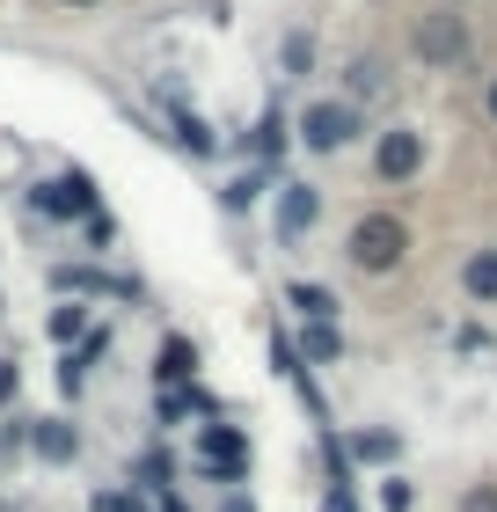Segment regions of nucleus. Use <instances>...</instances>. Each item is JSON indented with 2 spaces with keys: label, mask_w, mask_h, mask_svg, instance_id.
Returning a JSON list of instances; mask_svg holds the SVG:
<instances>
[{
  "label": "nucleus",
  "mask_w": 497,
  "mask_h": 512,
  "mask_svg": "<svg viewBox=\"0 0 497 512\" xmlns=\"http://www.w3.org/2000/svg\"><path fill=\"white\" fill-rule=\"evenodd\" d=\"M351 264L359 271H395L402 264V249H410V227H402L395 213H366L359 227H351Z\"/></svg>",
  "instance_id": "f257e3e1"
},
{
  "label": "nucleus",
  "mask_w": 497,
  "mask_h": 512,
  "mask_svg": "<svg viewBox=\"0 0 497 512\" xmlns=\"http://www.w3.org/2000/svg\"><path fill=\"white\" fill-rule=\"evenodd\" d=\"M359 132H366L359 103H307V110H300V147H315V154H337V147H351Z\"/></svg>",
  "instance_id": "f03ea898"
},
{
  "label": "nucleus",
  "mask_w": 497,
  "mask_h": 512,
  "mask_svg": "<svg viewBox=\"0 0 497 512\" xmlns=\"http://www.w3.org/2000/svg\"><path fill=\"white\" fill-rule=\"evenodd\" d=\"M198 469L212 476V483H242L249 476V432H234V425H198Z\"/></svg>",
  "instance_id": "7ed1b4c3"
},
{
  "label": "nucleus",
  "mask_w": 497,
  "mask_h": 512,
  "mask_svg": "<svg viewBox=\"0 0 497 512\" xmlns=\"http://www.w3.org/2000/svg\"><path fill=\"white\" fill-rule=\"evenodd\" d=\"M410 44H417V59H424V66H461V59H468V22H461L454 8H439V15H424V22H417V37H410Z\"/></svg>",
  "instance_id": "20e7f679"
},
{
  "label": "nucleus",
  "mask_w": 497,
  "mask_h": 512,
  "mask_svg": "<svg viewBox=\"0 0 497 512\" xmlns=\"http://www.w3.org/2000/svg\"><path fill=\"white\" fill-rule=\"evenodd\" d=\"M417 169H424V132L417 125H388L381 147H373V176L381 183H410Z\"/></svg>",
  "instance_id": "39448f33"
},
{
  "label": "nucleus",
  "mask_w": 497,
  "mask_h": 512,
  "mask_svg": "<svg viewBox=\"0 0 497 512\" xmlns=\"http://www.w3.org/2000/svg\"><path fill=\"white\" fill-rule=\"evenodd\" d=\"M30 205L44 220H96V191H88V176H52V183H37Z\"/></svg>",
  "instance_id": "423d86ee"
},
{
  "label": "nucleus",
  "mask_w": 497,
  "mask_h": 512,
  "mask_svg": "<svg viewBox=\"0 0 497 512\" xmlns=\"http://www.w3.org/2000/svg\"><path fill=\"white\" fill-rule=\"evenodd\" d=\"M315 213H322V198L307 191V183H286V191H278V242H300L307 227H315Z\"/></svg>",
  "instance_id": "0eeeda50"
},
{
  "label": "nucleus",
  "mask_w": 497,
  "mask_h": 512,
  "mask_svg": "<svg viewBox=\"0 0 497 512\" xmlns=\"http://www.w3.org/2000/svg\"><path fill=\"white\" fill-rule=\"evenodd\" d=\"M286 308H293L300 322H337V293H329V286H307V278H293V286H286Z\"/></svg>",
  "instance_id": "6e6552de"
},
{
  "label": "nucleus",
  "mask_w": 497,
  "mask_h": 512,
  "mask_svg": "<svg viewBox=\"0 0 497 512\" xmlns=\"http://www.w3.org/2000/svg\"><path fill=\"white\" fill-rule=\"evenodd\" d=\"M30 447H37L44 461H74L81 439H74V425H59V417H37V425H30Z\"/></svg>",
  "instance_id": "1a4fd4ad"
},
{
  "label": "nucleus",
  "mask_w": 497,
  "mask_h": 512,
  "mask_svg": "<svg viewBox=\"0 0 497 512\" xmlns=\"http://www.w3.org/2000/svg\"><path fill=\"white\" fill-rule=\"evenodd\" d=\"M161 103H169V118H176V139H183V147H191L198 161H205V154H220V139H212V125L198 118V110H183L176 96H161Z\"/></svg>",
  "instance_id": "9d476101"
},
{
  "label": "nucleus",
  "mask_w": 497,
  "mask_h": 512,
  "mask_svg": "<svg viewBox=\"0 0 497 512\" xmlns=\"http://www.w3.org/2000/svg\"><path fill=\"white\" fill-rule=\"evenodd\" d=\"M461 286H468V300H483V308H490V300H497V249H476V256H468V264H461Z\"/></svg>",
  "instance_id": "9b49d317"
},
{
  "label": "nucleus",
  "mask_w": 497,
  "mask_h": 512,
  "mask_svg": "<svg viewBox=\"0 0 497 512\" xmlns=\"http://www.w3.org/2000/svg\"><path fill=\"white\" fill-rule=\"evenodd\" d=\"M52 286H74V293H117V300H125V293H132V278H110V271H74V264H59V271H52Z\"/></svg>",
  "instance_id": "f8f14e48"
},
{
  "label": "nucleus",
  "mask_w": 497,
  "mask_h": 512,
  "mask_svg": "<svg viewBox=\"0 0 497 512\" xmlns=\"http://www.w3.org/2000/svg\"><path fill=\"white\" fill-rule=\"evenodd\" d=\"M300 352L315 359V366H329L344 352V337H337V322H300Z\"/></svg>",
  "instance_id": "ddd939ff"
},
{
  "label": "nucleus",
  "mask_w": 497,
  "mask_h": 512,
  "mask_svg": "<svg viewBox=\"0 0 497 512\" xmlns=\"http://www.w3.org/2000/svg\"><path fill=\"white\" fill-rule=\"evenodd\" d=\"M191 366H198V352H191L183 337H169V344H161V381H169V395H176V381L191 374Z\"/></svg>",
  "instance_id": "4468645a"
},
{
  "label": "nucleus",
  "mask_w": 497,
  "mask_h": 512,
  "mask_svg": "<svg viewBox=\"0 0 497 512\" xmlns=\"http://www.w3.org/2000/svg\"><path fill=\"white\" fill-rule=\"evenodd\" d=\"M395 447H402L395 432H359V439H351V454H359V461H373V469H381V461H395Z\"/></svg>",
  "instance_id": "2eb2a0df"
},
{
  "label": "nucleus",
  "mask_w": 497,
  "mask_h": 512,
  "mask_svg": "<svg viewBox=\"0 0 497 512\" xmlns=\"http://www.w3.org/2000/svg\"><path fill=\"white\" fill-rule=\"evenodd\" d=\"M52 337H59V344L88 337V308H81V300H74V308H59V315H52Z\"/></svg>",
  "instance_id": "dca6fc26"
},
{
  "label": "nucleus",
  "mask_w": 497,
  "mask_h": 512,
  "mask_svg": "<svg viewBox=\"0 0 497 512\" xmlns=\"http://www.w3.org/2000/svg\"><path fill=\"white\" fill-rule=\"evenodd\" d=\"M344 88H351V96H381V66H373V59H359V66H351V74H344Z\"/></svg>",
  "instance_id": "f3484780"
},
{
  "label": "nucleus",
  "mask_w": 497,
  "mask_h": 512,
  "mask_svg": "<svg viewBox=\"0 0 497 512\" xmlns=\"http://www.w3.org/2000/svg\"><path fill=\"white\" fill-rule=\"evenodd\" d=\"M264 176H271V169H249V176H234V183H227V191H220V198L234 205V213H242V205H249L256 191H264Z\"/></svg>",
  "instance_id": "a211bd4d"
},
{
  "label": "nucleus",
  "mask_w": 497,
  "mask_h": 512,
  "mask_svg": "<svg viewBox=\"0 0 497 512\" xmlns=\"http://www.w3.org/2000/svg\"><path fill=\"white\" fill-rule=\"evenodd\" d=\"M307 66H315V37L293 30V37H286V74H307Z\"/></svg>",
  "instance_id": "6ab92c4d"
},
{
  "label": "nucleus",
  "mask_w": 497,
  "mask_h": 512,
  "mask_svg": "<svg viewBox=\"0 0 497 512\" xmlns=\"http://www.w3.org/2000/svg\"><path fill=\"white\" fill-rule=\"evenodd\" d=\"M381 505H388V512H410V505H417V491H410L402 476H388V483H381Z\"/></svg>",
  "instance_id": "aec40b11"
},
{
  "label": "nucleus",
  "mask_w": 497,
  "mask_h": 512,
  "mask_svg": "<svg viewBox=\"0 0 497 512\" xmlns=\"http://www.w3.org/2000/svg\"><path fill=\"white\" fill-rule=\"evenodd\" d=\"M461 512H497V483H476V491L461 498Z\"/></svg>",
  "instance_id": "412c9836"
},
{
  "label": "nucleus",
  "mask_w": 497,
  "mask_h": 512,
  "mask_svg": "<svg viewBox=\"0 0 497 512\" xmlns=\"http://www.w3.org/2000/svg\"><path fill=\"white\" fill-rule=\"evenodd\" d=\"M322 512H351V483H329V505Z\"/></svg>",
  "instance_id": "4be33fe9"
},
{
  "label": "nucleus",
  "mask_w": 497,
  "mask_h": 512,
  "mask_svg": "<svg viewBox=\"0 0 497 512\" xmlns=\"http://www.w3.org/2000/svg\"><path fill=\"white\" fill-rule=\"evenodd\" d=\"M220 512H256V498H242V491H227V505Z\"/></svg>",
  "instance_id": "5701e85b"
},
{
  "label": "nucleus",
  "mask_w": 497,
  "mask_h": 512,
  "mask_svg": "<svg viewBox=\"0 0 497 512\" xmlns=\"http://www.w3.org/2000/svg\"><path fill=\"white\" fill-rule=\"evenodd\" d=\"M161 512H191V505H183L176 491H161Z\"/></svg>",
  "instance_id": "b1692460"
},
{
  "label": "nucleus",
  "mask_w": 497,
  "mask_h": 512,
  "mask_svg": "<svg viewBox=\"0 0 497 512\" xmlns=\"http://www.w3.org/2000/svg\"><path fill=\"white\" fill-rule=\"evenodd\" d=\"M483 110H490V118H497V81H490V88H483Z\"/></svg>",
  "instance_id": "393cba45"
}]
</instances>
